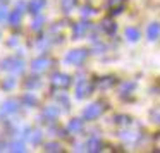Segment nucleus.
Wrapping results in <instances>:
<instances>
[{"instance_id":"nucleus-31","label":"nucleus","mask_w":160,"mask_h":153,"mask_svg":"<svg viewBox=\"0 0 160 153\" xmlns=\"http://www.w3.org/2000/svg\"><path fill=\"white\" fill-rule=\"evenodd\" d=\"M93 14H95V11L91 7H88V5L81 9V16H83V17H90V16H93Z\"/></svg>"},{"instance_id":"nucleus-25","label":"nucleus","mask_w":160,"mask_h":153,"mask_svg":"<svg viewBox=\"0 0 160 153\" xmlns=\"http://www.w3.org/2000/svg\"><path fill=\"white\" fill-rule=\"evenodd\" d=\"M40 84H42V81H40L38 77L33 76V77H28V79H26L24 86L28 88V90H29V88H31V90H35V88H38V86H40Z\"/></svg>"},{"instance_id":"nucleus-22","label":"nucleus","mask_w":160,"mask_h":153,"mask_svg":"<svg viewBox=\"0 0 160 153\" xmlns=\"http://www.w3.org/2000/svg\"><path fill=\"white\" fill-rule=\"evenodd\" d=\"M43 150H45V151H50V153H59V151H62V146H60L59 143H45Z\"/></svg>"},{"instance_id":"nucleus-34","label":"nucleus","mask_w":160,"mask_h":153,"mask_svg":"<svg viewBox=\"0 0 160 153\" xmlns=\"http://www.w3.org/2000/svg\"><path fill=\"white\" fill-rule=\"evenodd\" d=\"M0 150H2V146H0Z\"/></svg>"},{"instance_id":"nucleus-14","label":"nucleus","mask_w":160,"mask_h":153,"mask_svg":"<svg viewBox=\"0 0 160 153\" xmlns=\"http://www.w3.org/2000/svg\"><path fill=\"white\" fill-rule=\"evenodd\" d=\"M100 28L103 29L105 33H108V35H114V33L117 31V24H115L112 19H103L102 24H100Z\"/></svg>"},{"instance_id":"nucleus-5","label":"nucleus","mask_w":160,"mask_h":153,"mask_svg":"<svg viewBox=\"0 0 160 153\" xmlns=\"http://www.w3.org/2000/svg\"><path fill=\"white\" fill-rule=\"evenodd\" d=\"M93 93V83L88 79H81L76 84V96L78 98H86L88 95Z\"/></svg>"},{"instance_id":"nucleus-33","label":"nucleus","mask_w":160,"mask_h":153,"mask_svg":"<svg viewBox=\"0 0 160 153\" xmlns=\"http://www.w3.org/2000/svg\"><path fill=\"white\" fill-rule=\"evenodd\" d=\"M5 17H7V12H5V11H2V9H0V21H4Z\"/></svg>"},{"instance_id":"nucleus-8","label":"nucleus","mask_w":160,"mask_h":153,"mask_svg":"<svg viewBox=\"0 0 160 153\" xmlns=\"http://www.w3.org/2000/svg\"><path fill=\"white\" fill-rule=\"evenodd\" d=\"M90 29H91V22H88V21L78 22V24L72 26V38H76V40L83 38V36L86 35Z\"/></svg>"},{"instance_id":"nucleus-30","label":"nucleus","mask_w":160,"mask_h":153,"mask_svg":"<svg viewBox=\"0 0 160 153\" xmlns=\"http://www.w3.org/2000/svg\"><path fill=\"white\" fill-rule=\"evenodd\" d=\"M14 84H16V79L14 77H9V79H5L4 83H2V88H4V90H11Z\"/></svg>"},{"instance_id":"nucleus-32","label":"nucleus","mask_w":160,"mask_h":153,"mask_svg":"<svg viewBox=\"0 0 160 153\" xmlns=\"http://www.w3.org/2000/svg\"><path fill=\"white\" fill-rule=\"evenodd\" d=\"M95 50H97L95 53H102V52L105 50V47H103V45H95Z\"/></svg>"},{"instance_id":"nucleus-10","label":"nucleus","mask_w":160,"mask_h":153,"mask_svg":"<svg viewBox=\"0 0 160 153\" xmlns=\"http://www.w3.org/2000/svg\"><path fill=\"white\" fill-rule=\"evenodd\" d=\"M115 83H117V79H115L114 76H105V77H100V79L97 81V86L100 88V90H108V88H112Z\"/></svg>"},{"instance_id":"nucleus-13","label":"nucleus","mask_w":160,"mask_h":153,"mask_svg":"<svg viewBox=\"0 0 160 153\" xmlns=\"http://www.w3.org/2000/svg\"><path fill=\"white\" fill-rule=\"evenodd\" d=\"M86 151H91V153L102 151V141L98 138H90L86 143Z\"/></svg>"},{"instance_id":"nucleus-3","label":"nucleus","mask_w":160,"mask_h":153,"mask_svg":"<svg viewBox=\"0 0 160 153\" xmlns=\"http://www.w3.org/2000/svg\"><path fill=\"white\" fill-rule=\"evenodd\" d=\"M86 57H88V50H84V48L71 50V52H67V55H66V62L72 64V66H81V64L86 60Z\"/></svg>"},{"instance_id":"nucleus-27","label":"nucleus","mask_w":160,"mask_h":153,"mask_svg":"<svg viewBox=\"0 0 160 153\" xmlns=\"http://www.w3.org/2000/svg\"><path fill=\"white\" fill-rule=\"evenodd\" d=\"M43 22H45V19H43L42 16H38V14H36V19L33 21V26H31V28L35 29V31H38V29H42Z\"/></svg>"},{"instance_id":"nucleus-20","label":"nucleus","mask_w":160,"mask_h":153,"mask_svg":"<svg viewBox=\"0 0 160 153\" xmlns=\"http://www.w3.org/2000/svg\"><path fill=\"white\" fill-rule=\"evenodd\" d=\"M76 4H78V0H62V2H60V7H62V11L66 12V14H69V12L76 7Z\"/></svg>"},{"instance_id":"nucleus-28","label":"nucleus","mask_w":160,"mask_h":153,"mask_svg":"<svg viewBox=\"0 0 160 153\" xmlns=\"http://www.w3.org/2000/svg\"><path fill=\"white\" fill-rule=\"evenodd\" d=\"M11 151H24V143L22 141L11 143Z\"/></svg>"},{"instance_id":"nucleus-19","label":"nucleus","mask_w":160,"mask_h":153,"mask_svg":"<svg viewBox=\"0 0 160 153\" xmlns=\"http://www.w3.org/2000/svg\"><path fill=\"white\" fill-rule=\"evenodd\" d=\"M124 35L129 42H138L139 40V29L138 28H126Z\"/></svg>"},{"instance_id":"nucleus-21","label":"nucleus","mask_w":160,"mask_h":153,"mask_svg":"<svg viewBox=\"0 0 160 153\" xmlns=\"http://www.w3.org/2000/svg\"><path fill=\"white\" fill-rule=\"evenodd\" d=\"M21 16H22V11L16 9V11L11 14V17H9V22H11V26H19V22H21Z\"/></svg>"},{"instance_id":"nucleus-11","label":"nucleus","mask_w":160,"mask_h":153,"mask_svg":"<svg viewBox=\"0 0 160 153\" xmlns=\"http://www.w3.org/2000/svg\"><path fill=\"white\" fill-rule=\"evenodd\" d=\"M146 36H148L150 42H155L157 38L160 36V24L158 22H152V24L148 26V29H146Z\"/></svg>"},{"instance_id":"nucleus-29","label":"nucleus","mask_w":160,"mask_h":153,"mask_svg":"<svg viewBox=\"0 0 160 153\" xmlns=\"http://www.w3.org/2000/svg\"><path fill=\"white\" fill-rule=\"evenodd\" d=\"M115 122L117 124H131V117H128V115H117Z\"/></svg>"},{"instance_id":"nucleus-4","label":"nucleus","mask_w":160,"mask_h":153,"mask_svg":"<svg viewBox=\"0 0 160 153\" xmlns=\"http://www.w3.org/2000/svg\"><path fill=\"white\" fill-rule=\"evenodd\" d=\"M105 110V105L100 103V101H97V103H91L90 107H86L83 110V119L84 121H93V119L100 117L102 114H103Z\"/></svg>"},{"instance_id":"nucleus-1","label":"nucleus","mask_w":160,"mask_h":153,"mask_svg":"<svg viewBox=\"0 0 160 153\" xmlns=\"http://www.w3.org/2000/svg\"><path fill=\"white\" fill-rule=\"evenodd\" d=\"M0 69L14 72V74H21L24 71V60L18 59V57H7V59H4L0 62Z\"/></svg>"},{"instance_id":"nucleus-15","label":"nucleus","mask_w":160,"mask_h":153,"mask_svg":"<svg viewBox=\"0 0 160 153\" xmlns=\"http://www.w3.org/2000/svg\"><path fill=\"white\" fill-rule=\"evenodd\" d=\"M26 138H28V141L31 143V145H38V143L42 141L43 134H42V131H38V129H33V131H28Z\"/></svg>"},{"instance_id":"nucleus-7","label":"nucleus","mask_w":160,"mask_h":153,"mask_svg":"<svg viewBox=\"0 0 160 153\" xmlns=\"http://www.w3.org/2000/svg\"><path fill=\"white\" fill-rule=\"evenodd\" d=\"M18 108H19V101L18 100H14V98L5 100L4 103H2V107H0V117H5V115L14 114V112H18Z\"/></svg>"},{"instance_id":"nucleus-26","label":"nucleus","mask_w":160,"mask_h":153,"mask_svg":"<svg viewBox=\"0 0 160 153\" xmlns=\"http://www.w3.org/2000/svg\"><path fill=\"white\" fill-rule=\"evenodd\" d=\"M150 119H152V122L160 126V107H155L150 110Z\"/></svg>"},{"instance_id":"nucleus-6","label":"nucleus","mask_w":160,"mask_h":153,"mask_svg":"<svg viewBox=\"0 0 160 153\" xmlns=\"http://www.w3.org/2000/svg\"><path fill=\"white\" fill-rule=\"evenodd\" d=\"M52 66H53V60L48 59V57H40V59H35L31 62V69L35 71V72H45V71H48Z\"/></svg>"},{"instance_id":"nucleus-12","label":"nucleus","mask_w":160,"mask_h":153,"mask_svg":"<svg viewBox=\"0 0 160 153\" xmlns=\"http://www.w3.org/2000/svg\"><path fill=\"white\" fill-rule=\"evenodd\" d=\"M45 0H31L28 4V11L31 12V14H40V11H43V7H45Z\"/></svg>"},{"instance_id":"nucleus-24","label":"nucleus","mask_w":160,"mask_h":153,"mask_svg":"<svg viewBox=\"0 0 160 153\" xmlns=\"http://www.w3.org/2000/svg\"><path fill=\"white\" fill-rule=\"evenodd\" d=\"M22 101H24V105H26V107H35V105L38 103V98H36L35 95L28 93V95H24V98H22Z\"/></svg>"},{"instance_id":"nucleus-9","label":"nucleus","mask_w":160,"mask_h":153,"mask_svg":"<svg viewBox=\"0 0 160 153\" xmlns=\"http://www.w3.org/2000/svg\"><path fill=\"white\" fill-rule=\"evenodd\" d=\"M126 0H107V7L110 9L112 14H121L122 9H124Z\"/></svg>"},{"instance_id":"nucleus-17","label":"nucleus","mask_w":160,"mask_h":153,"mask_svg":"<svg viewBox=\"0 0 160 153\" xmlns=\"http://www.w3.org/2000/svg\"><path fill=\"white\" fill-rule=\"evenodd\" d=\"M60 114V110L57 107H45V110H43V117L47 119V121H53V119H57Z\"/></svg>"},{"instance_id":"nucleus-16","label":"nucleus","mask_w":160,"mask_h":153,"mask_svg":"<svg viewBox=\"0 0 160 153\" xmlns=\"http://www.w3.org/2000/svg\"><path fill=\"white\" fill-rule=\"evenodd\" d=\"M67 131L69 132H81L83 131V121L81 119H72V121H69V124H67Z\"/></svg>"},{"instance_id":"nucleus-2","label":"nucleus","mask_w":160,"mask_h":153,"mask_svg":"<svg viewBox=\"0 0 160 153\" xmlns=\"http://www.w3.org/2000/svg\"><path fill=\"white\" fill-rule=\"evenodd\" d=\"M50 83H52V88H55V90H67L72 83V79L64 72H55L50 77Z\"/></svg>"},{"instance_id":"nucleus-18","label":"nucleus","mask_w":160,"mask_h":153,"mask_svg":"<svg viewBox=\"0 0 160 153\" xmlns=\"http://www.w3.org/2000/svg\"><path fill=\"white\" fill-rule=\"evenodd\" d=\"M121 139H124L126 143H136L139 139V134L138 132H132V131H122Z\"/></svg>"},{"instance_id":"nucleus-23","label":"nucleus","mask_w":160,"mask_h":153,"mask_svg":"<svg viewBox=\"0 0 160 153\" xmlns=\"http://www.w3.org/2000/svg\"><path fill=\"white\" fill-rule=\"evenodd\" d=\"M134 86H136V84L131 83V81H128V83H122V84H121V95H122V96L129 95L132 90H134Z\"/></svg>"}]
</instances>
